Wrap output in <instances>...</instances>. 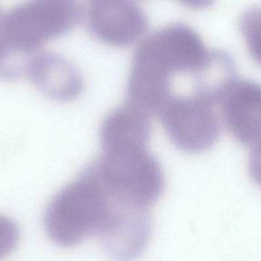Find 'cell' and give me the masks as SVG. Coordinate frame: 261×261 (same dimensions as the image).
<instances>
[{
  "mask_svg": "<svg viewBox=\"0 0 261 261\" xmlns=\"http://www.w3.org/2000/svg\"><path fill=\"white\" fill-rule=\"evenodd\" d=\"M199 35L182 24L164 26L146 37L132 60L129 102L158 112L172 95V81L182 74L196 75L210 55Z\"/></svg>",
  "mask_w": 261,
  "mask_h": 261,
  "instance_id": "6da1fadb",
  "label": "cell"
},
{
  "mask_svg": "<svg viewBox=\"0 0 261 261\" xmlns=\"http://www.w3.org/2000/svg\"><path fill=\"white\" fill-rule=\"evenodd\" d=\"M110 197L87 165L76 179L53 198L44 216V226L53 242L63 247L99 236L110 216Z\"/></svg>",
  "mask_w": 261,
  "mask_h": 261,
  "instance_id": "7a4b0ae2",
  "label": "cell"
},
{
  "mask_svg": "<svg viewBox=\"0 0 261 261\" xmlns=\"http://www.w3.org/2000/svg\"><path fill=\"white\" fill-rule=\"evenodd\" d=\"M82 16L76 2H29L4 14L5 34L15 50L30 58L47 41L73 29Z\"/></svg>",
  "mask_w": 261,
  "mask_h": 261,
  "instance_id": "3957f363",
  "label": "cell"
},
{
  "mask_svg": "<svg viewBox=\"0 0 261 261\" xmlns=\"http://www.w3.org/2000/svg\"><path fill=\"white\" fill-rule=\"evenodd\" d=\"M89 167L110 193L144 206L150 208L164 190L162 169L147 148L102 151Z\"/></svg>",
  "mask_w": 261,
  "mask_h": 261,
  "instance_id": "277c9868",
  "label": "cell"
},
{
  "mask_svg": "<svg viewBox=\"0 0 261 261\" xmlns=\"http://www.w3.org/2000/svg\"><path fill=\"white\" fill-rule=\"evenodd\" d=\"M216 104L193 92L172 94L158 112L170 140L189 153H199L211 147L220 131Z\"/></svg>",
  "mask_w": 261,
  "mask_h": 261,
  "instance_id": "5b68a950",
  "label": "cell"
},
{
  "mask_svg": "<svg viewBox=\"0 0 261 261\" xmlns=\"http://www.w3.org/2000/svg\"><path fill=\"white\" fill-rule=\"evenodd\" d=\"M150 208L110 197V217L99 238L113 258L130 261L141 255L151 231Z\"/></svg>",
  "mask_w": 261,
  "mask_h": 261,
  "instance_id": "8992f818",
  "label": "cell"
},
{
  "mask_svg": "<svg viewBox=\"0 0 261 261\" xmlns=\"http://www.w3.org/2000/svg\"><path fill=\"white\" fill-rule=\"evenodd\" d=\"M86 14L93 35L116 47H125L138 41L148 25L145 12L132 2H90Z\"/></svg>",
  "mask_w": 261,
  "mask_h": 261,
  "instance_id": "52a82bcc",
  "label": "cell"
},
{
  "mask_svg": "<svg viewBox=\"0 0 261 261\" xmlns=\"http://www.w3.org/2000/svg\"><path fill=\"white\" fill-rule=\"evenodd\" d=\"M224 122L241 142L261 139V87L248 81H236L219 103Z\"/></svg>",
  "mask_w": 261,
  "mask_h": 261,
  "instance_id": "ba28073f",
  "label": "cell"
},
{
  "mask_svg": "<svg viewBox=\"0 0 261 261\" xmlns=\"http://www.w3.org/2000/svg\"><path fill=\"white\" fill-rule=\"evenodd\" d=\"M25 72L41 91L58 101L74 99L83 90L81 72L56 53L37 52L29 60Z\"/></svg>",
  "mask_w": 261,
  "mask_h": 261,
  "instance_id": "9c48e42d",
  "label": "cell"
},
{
  "mask_svg": "<svg viewBox=\"0 0 261 261\" xmlns=\"http://www.w3.org/2000/svg\"><path fill=\"white\" fill-rule=\"evenodd\" d=\"M150 132V113L128 101L112 110L102 122V151L147 149Z\"/></svg>",
  "mask_w": 261,
  "mask_h": 261,
  "instance_id": "30bf717a",
  "label": "cell"
},
{
  "mask_svg": "<svg viewBox=\"0 0 261 261\" xmlns=\"http://www.w3.org/2000/svg\"><path fill=\"white\" fill-rule=\"evenodd\" d=\"M236 65L229 55L211 52L202 69L195 75L194 93L218 104L224 93L237 81Z\"/></svg>",
  "mask_w": 261,
  "mask_h": 261,
  "instance_id": "8fae6325",
  "label": "cell"
},
{
  "mask_svg": "<svg viewBox=\"0 0 261 261\" xmlns=\"http://www.w3.org/2000/svg\"><path fill=\"white\" fill-rule=\"evenodd\" d=\"M30 58L17 52L8 41L4 31V14L0 12V77L17 78L25 72Z\"/></svg>",
  "mask_w": 261,
  "mask_h": 261,
  "instance_id": "7c38bea8",
  "label": "cell"
},
{
  "mask_svg": "<svg viewBox=\"0 0 261 261\" xmlns=\"http://www.w3.org/2000/svg\"><path fill=\"white\" fill-rule=\"evenodd\" d=\"M241 29L250 52L261 64V8L250 9L244 14Z\"/></svg>",
  "mask_w": 261,
  "mask_h": 261,
  "instance_id": "4fadbf2b",
  "label": "cell"
},
{
  "mask_svg": "<svg viewBox=\"0 0 261 261\" xmlns=\"http://www.w3.org/2000/svg\"><path fill=\"white\" fill-rule=\"evenodd\" d=\"M19 233L13 221L0 216V260L10 254L16 246Z\"/></svg>",
  "mask_w": 261,
  "mask_h": 261,
  "instance_id": "5bb4252c",
  "label": "cell"
},
{
  "mask_svg": "<svg viewBox=\"0 0 261 261\" xmlns=\"http://www.w3.org/2000/svg\"><path fill=\"white\" fill-rule=\"evenodd\" d=\"M253 146L250 159L251 171L254 176L261 181V139Z\"/></svg>",
  "mask_w": 261,
  "mask_h": 261,
  "instance_id": "9a60e30c",
  "label": "cell"
}]
</instances>
